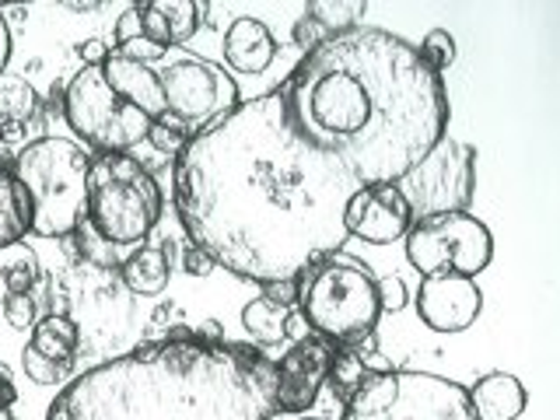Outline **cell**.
<instances>
[{
	"label": "cell",
	"mask_w": 560,
	"mask_h": 420,
	"mask_svg": "<svg viewBox=\"0 0 560 420\" xmlns=\"http://www.w3.org/2000/svg\"><path fill=\"white\" fill-rule=\"evenodd\" d=\"M273 413V361L262 350L179 326L70 378L46 420H270Z\"/></svg>",
	"instance_id": "7a4b0ae2"
},
{
	"label": "cell",
	"mask_w": 560,
	"mask_h": 420,
	"mask_svg": "<svg viewBox=\"0 0 560 420\" xmlns=\"http://www.w3.org/2000/svg\"><path fill=\"white\" fill-rule=\"evenodd\" d=\"M294 291L302 323L332 347H358L375 337L382 315L375 273L358 256L332 253L312 262L294 277Z\"/></svg>",
	"instance_id": "3957f363"
},
{
	"label": "cell",
	"mask_w": 560,
	"mask_h": 420,
	"mask_svg": "<svg viewBox=\"0 0 560 420\" xmlns=\"http://www.w3.org/2000/svg\"><path fill=\"white\" fill-rule=\"evenodd\" d=\"M0 168H8V165H4V158H0Z\"/></svg>",
	"instance_id": "f35d334b"
},
{
	"label": "cell",
	"mask_w": 560,
	"mask_h": 420,
	"mask_svg": "<svg viewBox=\"0 0 560 420\" xmlns=\"http://www.w3.org/2000/svg\"><path fill=\"white\" fill-rule=\"evenodd\" d=\"M165 95V109L183 119L186 127L197 133L207 122H214L228 109L238 105V88L224 74L221 67L203 60H179L158 74Z\"/></svg>",
	"instance_id": "8fae6325"
},
{
	"label": "cell",
	"mask_w": 560,
	"mask_h": 420,
	"mask_svg": "<svg viewBox=\"0 0 560 420\" xmlns=\"http://www.w3.org/2000/svg\"><path fill=\"white\" fill-rule=\"evenodd\" d=\"M11 49H14V43H11V28H8V18L0 14V74H4V70H8Z\"/></svg>",
	"instance_id": "d590c367"
},
{
	"label": "cell",
	"mask_w": 560,
	"mask_h": 420,
	"mask_svg": "<svg viewBox=\"0 0 560 420\" xmlns=\"http://www.w3.org/2000/svg\"><path fill=\"white\" fill-rule=\"evenodd\" d=\"M337 347L323 340L319 332L305 329L302 337L284 350V358L273 361V407L277 413H308L319 399L329 361Z\"/></svg>",
	"instance_id": "7c38bea8"
},
{
	"label": "cell",
	"mask_w": 560,
	"mask_h": 420,
	"mask_svg": "<svg viewBox=\"0 0 560 420\" xmlns=\"http://www.w3.org/2000/svg\"><path fill=\"white\" fill-rule=\"evenodd\" d=\"M288 319H291V308L270 302V298H253L249 305L242 308V326L245 332L259 343V347H277L288 340Z\"/></svg>",
	"instance_id": "603a6c76"
},
{
	"label": "cell",
	"mask_w": 560,
	"mask_h": 420,
	"mask_svg": "<svg viewBox=\"0 0 560 420\" xmlns=\"http://www.w3.org/2000/svg\"><path fill=\"white\" fill-rule=\"evenodd\" d=\"M262 298H270L277 305H294L298 302V291H294V280H277V284H267L262 288Z\"/></svg>",
	"instance_id": "d6a6232c"
},
{
	"label": "cell",
	"mask_w": 560,
	"mask_h": 420,
	"mask_svg": "<svg viewBox=\"0 0 560 420\" xmlns=\"http://www.w3.org/2000/svg\"><path fill=\"white\" fill-rule=\"evenodd\" d=\"M32 232V200L11 168H0V253L22 245Z\"/></svg>",
	"instance_id": "7402d4cb"
},
{
	"label": "cell",
	"mask_w": 560,
	"mask_h": 420,
	"mask_svg": "<svg viewBox=\"0 0 560 420\" xmlns=\"http://www.w3.org/2000/svg\"><path fill=\"white\" fill-rule=\"evenodd\" d=\"M88 165L92 158L67 137H39L22 148L11 172L32 200V235L67 238L88 221Z\"/></svg>",
	"instance_id": "277c9868"
},
{
	"label": "cell",
	"mask_w": 560,
	"mask_h": 420,
	"mask_svg": "<svg viewBox=\"0 0 560 420\" xmlns=\"http://www.w3.org/2000/svg\"><path fill=\"white\" fill-rule=\"evenodd\" d=\"M340 420H477L466 385L428 372H382L343 402Z\"/></svg>",
	"instance_id": "52a82bcc"
},
{
	"label": "cell",
	"mask_w": 560,
	"mask_h": 420,
	"mask_svg": "<svg viewBox=\"0 0 560 420\" xmlns=\"http://www.w3.org/2000/svg\"><path fill=\"white\" fill-rule=\"evenodd\" d=\"M189 137H192V130L186 127L183 119H175L172 113L158 116L151 122V130H148V140H151V148L158 154H179L189 144Z\"/></svg>",
	"instance_id": "d4e9b609"
},
{
	"label": "cell",
	"mask_w": 560,
	"mask_h": 420,
	"mask_svg": "<svg viewBox=\"0 0 560 420\" xmlns=\"http://www.w3.org/2000/svg\"><path fill=\"white\" fill-rule=\"evenodd\" d=\"M25 347L32 350V354H39L43 361L63 368V372H74V361L81 354V332H78L70 315L49 312L32 326V340Z\"/></svg>",
	"instance_id": "d6986e66"
},
{
	"label": "cell",
	"mask_w": 560,
	"mask_h": 420,
	"mask_svg": "<svg viewBox=\"0 0 560 420\" xmlns=\"http://www.w3.org/2000/svg\"><path fill=\"white\" fill-rule=\"evenodd\" d=\"M14 402H18V389L11 382V372L0 364V420H14Z\"/></svg>",
	"instance_id": "1f68e13d"
},
{
	"label": "cell",
	"mask_w": 560,
	"mask_h": 420,
	"mask_svg": "<svg viewBox=\"0 0 560 420\" xmlns=\"http://www.w3.org/2000/svg\"><path fill=\"white\" fill-rule=\"evenodd\" d=\"M67 127L98 154H127L140 140H148L151 119L137 105L116 92L98 67H81L63 95Z\"/></svg>",
	"instance_id": "ba28073f"
},
{
	"label": "cell",
	"mask_w": 560,
	"mask_h": 420,
	"mask_svg": "<svg viewBox=\"0 0 560 420\" xmlns=\"http://www.w3.org/2000/svg\"><path fill=\"white\" fill-rule=\"evenodd\" d=\"M375 291H378V308L382 312H402L410 302V291L402 284V277H375Z\"/></svg>",
	"instance_id": "83f0119b"
},
{
	"label": "cell",
	"mask_w": 560,
	"mask_h": 420,
	"mask_svg": "<svg viewBox=\"0 0 560 420\" xmlns=\"http://www.w3.org/2000/svg\"><path fill=\"white\" fill-rule=\"evenodd\" d=\"M291 39H294V46H302V49L308 52V49H315L319 43H326V39H329V32H326L319 22H312L308 14H302V18L294 22V28H291Z\"/></svg>",
	"instance_id": "f546056e"
},
{
	"label": "cell",
	"mask_w": 560,
	"mask_h": 420,
	"mask_svg": "<svg viewBox=\"0 0 560 420\" xmlns=\"http://www.w3.org/2000/svg\"><path fill=\"white\" fill-rule=\"evenodd\" d=\"M469 393V407L477 420H515L525 410V385L508 372L483 375Z\"/></svg>",
	"instance_id": "ac0fdd59"
},
{
	"label": "cell",
	"mask_w": 560,
	"mask_h": 420,
	"mask_svg": "<svg viewBox=\"0 0 560 420\" xmlns=\"http://www.w3.org/2000/svg\"><path fill=\"white\" fill-rule=\"evenodd\" d=\"M305 14L312 22H319L329 35H340L358 28V22L368 14V4L364 0H312V4H305Z\"/></svg>",
	"instance_id": "cb8c5ba5"
},
{
	"label": "cell",
	"mask_w": 560,
	"mask_h": 420,
	"mask_svg": "<svg viewBox=\"0 0 560 420\" xmlns=\"http://www.w3.org/2000/svg\"><path fill=\"white\" fill-rule=\"evenodd\" d=\"M39 116V95L22 74H0V140L22 144L28 122Z\"/></svg>",
	"instance_id": "ffe728a7"
},
{
	"label": "cell",
	"mask_w": 560,
	"mask_h": 420,
	"mask_svg": "<svg viewBox=\"0 0 560 420\" xmlns=\"http://www.w3.org/2000/svg\"><path fill=\"white\" fill-rule=\"evenodd\" d=\"M165 197L133 154H98L88 165V224L109 245H144L162 221Z\"/></svg>",
	"instance_id": "5b68a950"
},
{
	"label": "cell",
	"mask_w": 560,
	"mask_h": 420,
	"mask_svg": "<svg viewBox=\"0 0 560 420\" xmlns=\"http://www.w3.org/2000/svg\"><path fill=\"white\" fill-rule=\"evenodd\" d=\"M57 312L74 319L84 354L116 358V350L127 354L133 343L137 302H133V294L122 288L116 270H102V267H92V262H81V270L63 273Z\"/></svg>",
	"instance_id": "8992f818"
},
{
	"label": "cell",
	"mask_w": 560,
	"mask_h": 420,
	"mask_svg": "<svg viewBox=\"0 0 560 420\" xmlns=\"http://www.w3.org/2000/svg\"><path fill=\"white\" fill-rule=\"evenodd\" d=\"M407 259L417 273H463L477 277L494 259V238L472 214H442L413 221L407 232Z\"/></svg>",
	"instance_id": "30bf717a"
},
{
	"label": "cell",
	"mask_w": 560,
	"mask_h": 420,
	"mask_svg": "<svg viewBox=\"0 0 560 420\" xmlns=\"http://www.w3.org/2000/svg\"><path fill=\"white\" fill-rule=\"evenodd\" d=\"M119 280L133 298H158L172 280V256L162 245H140L122 259Z\"/></svg>",
	"instance_id": "44dd1931"
},
{
	"label": "cell",
	"mask_w": 560,
	"mask_h": 420,
	"mask_svg": "<svg viewBox=\"0 0 560 420\" xmlns=\"http://www.w3.org/2000/svg\"><path fill=\"white\" fill-rule=\"evenodd\" d=\"M277 57L273 32L259 18H235L224 32V60L242 74H262Z\"/></svg>",
	"instance_id": "2e32d148"
},
{
	"label": "cell",
	"mask_w": 560,
	"mask_h": 420,
	"mask_svg": "<svg viewBox=\"0 0 560 420\" xmlns=\"http://www.w3.org/2000/svg\"><path fill=\"white\" fill-rule=\"evenodd\" d=\"M0 312H4V319L14 326V329H28L39 323V305H35L32 291L28 294H8L4 305H0Z\"/></svg>",
	"instance_id": "4316f807"
},
{
	"label": "cell",
	"mask_w": 560,
	"mask_h": 420,
	"mask_svg": "<svg viewBox=\"0 0 560 420\" xmlns=\"http://www.w3.org/2000/svg\"><path fill=\"white\" fill-rule=\"evenodd\" d=\"M410 224H413V214L407 200L399 197L396 183L358 189L343 214L347 235L364 238L368 245H393L399 238H407Z\"/></svg>",
	"instance_id": "5bb4252c"
},
{
	"label": "cell",
	"mask_w": 560,
	"mask_h": 420,
	"mask_svg": "<svg viewBox=\"0 0 560 420\" xmlns=\"http://www.w3.org/2000/svg\"><path fill=\"white\" fill-rule=\"evenodd\" d=\"M140 11V28L154 43V46H183L192 35L200 32L207 4L203 0H148V4H137Z\"/></svg>",
	"instance_id": "9a60e30c"
},
{
	"label": "cell",
	"mask_w": 560,
	"mask_h": 420,
	"mask_svg": "<svg viewBox=\"0 0 560 420\" xmlns=\"http://www.w3.org/2000/svg\"><path fill=\"white\" fill-rule=\"evenodd\" d=\"M25 253V245H14V249H4L0 253V305H4V298L11 294V284H8V270L14 267V259Z\"/></svg>",
	"instance_id": "e575fe53"
},
{
	"label": "cell",
	"mask_w": 560,
	"mask_h": 420,
	"mask_svg": "<svg viewBox=\"0 0 560 420\" xmlns=\"http://www.w3.org/2000/svg\"><path fill=\"white\" fill-rule=\"evenodd\" d=\"M109 52H113V49L105 46L102 39H88V43H81V46H78V57H81V63H84V67H98L105 57H109Z\"/></svg>",
	"instance_id": "836d02e7"
},
{
	"label": "cell",
	"mask_w": 560,
	"mask_h": 420,
	"mask_svg": "<svg viewBox=\"0 0 560 420\" xmlns=\"http://www.w3.org/2000/svg\"><path fill=\"white\" fill-rule=\"evenodd\" d=\"M483 308V291L463 273H428L417 291V315L434 332H463L477 323Z\"/></svg>",
	"instance_id": "4fadbf2b"
},
{
	"label": "cell",
	"mask_w": 560,
	"mask_h": 420,
	"mask_svg": "<svg viewBox=\"0 0 560 420\" xmlns=\"http://www.w3.org/2000/svg\"><path fill=\"white\" fill-rule=\"evenodd\" d=\"M472 186H477V151L448 133L402 179H396L413 221L463 214L472 200Z\"/></svg>",
	"instance_id": "9c48e42d"
},
{
	"label": "cell",
	"mask_w": 560,
	"mask_h": 420,
	"mask_svg": "<svg viewBox=\"0 0 560 420\" xmlns=\"http://www.w3.org/2000/svg\"><path fill=\"white\" fill-rule=\"evenodd\" d=\"M214 267L218 262L210 259L200 245H186V253H183V270L189 273V277H207V273H214Z\"/></svg>",
	"instance_id": "4dcf8cb0"
},
{
	"label": "cell",
	"mask_w": 560,
	"mask_h": 420,
	"mask_svg": "<svg viewBox=\"0 0 560 420\" xmlns=\"http://www.w3.org/2000/svg\"><path fill=\"white\" fill-rule=\"evenodd\" d=\"M364 186L354 158L284 84L207 122L172 165V203L189 245L259 288L340 253L347 203Z\"/></svg>",
	"instance_id": "6da1fadb"
},
{
	"label": "cell",
	"mask_w": 560,
	"mask_h": 420,
	"mask_svg": "<svg viewBox=\"0 0 560 420\" xmlns=\"http://www.w3.org/2000/svg\"><path fill=\"white\" fill-rule=\"evenodd\" d=\"M22 368H25V375H28L35 385H57V382H63V378L70 375V372H63V368L43 361L39 354H32L28 347L22 350Z\"/></svg>",
	"instance_id": "f1b7e54d"
},
{
	"label": "cell",
	"mask_w": 560,
	"mask_h": 420,
	"mask_svg": "<svg viewBox=\"0 0 560 420\" xmlns=\"http://www.w3.org/2000/svg\"><path fill=\"white\" fill-rule=\"evenodd\" d=\"M63 8H70V11H98L102 4H98V0H70V4H63Z\"/></svg>",
	"instance_id": "8d00e7d4"
},
{
	"label": "cell",
	"mask_w": 560,
	"mask_h": 420,
	"mask_svg": "<svg viewBox=\"0 0 560 420\" xmlns=\"http://www.w3.org/2000/svg\"><path fill=\"white\" fill-rule=\"evenodd\" d=\"M382 372H393V364L378 354L375 337H368L364 343L343 347V350H337V354H332L329 372H326V385H329L332 396H337L340 402H347L368 378L382 375Z\"/></svg>",
	"instance_id": "e0dca14e"
},
{
	"label": "cell",
	"mask_w": 560,
	"mask_h": 420,
	"mask_svg": "<svg viewBox=\"0 0 560 420\" xmlns=\"http://www.w3.org/2000/svg\"><path fill=\"white\" fill-rule=\"evenodd\" d=\"M420 52V60H424L434 74H442V70H448L455 63V39H452V32L448 28H431L424 35V43L417 46Z\"/></svg>",
	"instance_id": "484cf974"
},
{
	"label": "cell",
	"mask_w": 560,
	"mask_h": 420,
	"mask_svg": "<svg viewBox=\"0 0 560 420\" xmlns=\"http://www.w3.org/2000/svg\"><path fill=\"white\" fill-rule=\"evenodd\" d=\"M302 420H323V417H302Z\"/></svg>",
	"instance_id": "74e56055"
}]
</instances>
